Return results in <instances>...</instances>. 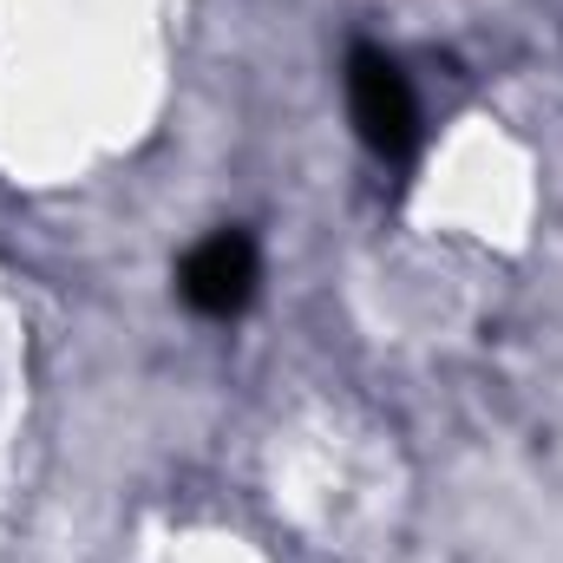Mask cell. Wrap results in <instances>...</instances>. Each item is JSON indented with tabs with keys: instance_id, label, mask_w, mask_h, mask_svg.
Listing matches in <instances>:
<instances>
[{
	"instance_id": "1",
	"label": "cell",
	"mask_w": 563,
	"mask_h": 563,
	"mask_svg": "<svg viewBox=\"0 0 563 563\" xmlns=\"http://www.w3.org/2000/svg\"><path fill=\"white\" fill-rule=\"evenodd\" d=\"M347 112H354V132L367 139L374 157L407 164L420 151V99H413L400 59H387L380 46H354V59H347Z\"/></svg>"
},
{
	"instance_id": "2",
	"label": "cell",
	"mask_w": 563,
	"mask_h": 563,
	"mask_svg": "<svg viewBox=\"0 0 563 563\" xmlns=\"http://www.w3.org/2000/svg\"><path fill=\"white\" fill-rule=\"evenodd\" d=\"M256 282H263V263H256V243H250L243 230H217V236L197 243V250L184 256V269H177L184 301H190L197 314H217V321L243 314V308L256 301Z\"/></svg>"
}]
</instances>
